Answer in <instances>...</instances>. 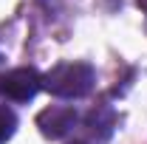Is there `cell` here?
<instances>
[{"label":"cell","mask_w":147,"mask_h":144,"mask_svg":"<svg viewBox=\"0 0 147 144\" xmlns=\"http://www.w3.org/2000/svg\"><path fill=\"white\" fill-rule=\"evenodd\" d=\"M113 124H116V116L108 105L102 108H93L82 124H76V144H105L108 136L113 133Z\"/></svg>","instance_id":"obj_4"},{"label":"cell","mask_w":147,"mask_h":144,"mask_svg":"<svg viewBox=\"0 0 147 144\" xmlns=\"http://www.w3.org/2000/svg\"><path fill=\"white\" fill-rule=\"evenodd\" d=\"M136 6H139V9H142V11L147 14V0H136Z\"/></svg>","instance_id":"obj_6"},{"label":"cell","mask_w":147,"mask_h":144,"mask_svg":"<svg viewBox=\"0 0 147 144\" xmlns=\"http://www.w3.org/2000/svg\"><path fill=\"white\" fill-rule=\"evenodd\" d=\"M17 130V116L9 105H0V144H6Z\"/></svg>","instance_id":"obj_5"},{"label":"cell","mask_w":147,"mask_h":144,"mask_svg":"<svg viewBox=\"0 0 147 144\" xmlns=\"http://www.w3.org/2000/svg\"><path fill=\"white\" fill-rule=\"evenodd\" d=\"M42 90V73L34 68H11L0 73V93L14 102H28Z\"/></svg>","instance_id":"obj_2"},{"label":"cell","mask_w":147,"mask_h":144,"mask_svg":"<svg viewBox=\"0 0 147 144\" xmlns=\"http://www.w3.org/2000/svg\"><path fill=\"white\" fill-rule=\"evenodd\" d=\"M76 124H79V116L68 105H51L37 116V127L45 139H65L76 130Z\"/></svg>","instance_id":"obj_3"},{"label":"cell","mask_w":147,"mask_h":144,"mask_svg":"<svg viewBox=\"0 0 147 144\" xmlns=\"http://www.w3.org/2000/svg\"><path fill=\"white\" fill-rule=\"evenodd\" d=\"M96 85V73L88 62H59L42 73V88L59 99H82Z\"/></svg>","instance_id":"obj_1"}]
</instances>
